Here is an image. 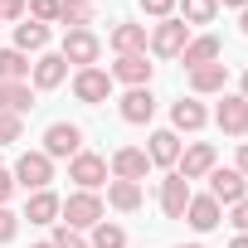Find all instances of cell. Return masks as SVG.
<instances>
[{
    "mask_svg": "<svg viewBox=\"0 0 248 248\" xmlns=\"http://www.w3.org/2000/svg\"><path fill=\"white\" fill-rule=\"evenodd\" d=\"M59 214H63L68 229H97L102 224V200H97V190H73Z\"/></svg>",
    "mask_w": 248,
    "mask_h": 248,
    "instance_id": "obj_1",
    "label": "cell"
},
{
    "mask_svg": "<svg viewBox=\"0 0 248 248\" xmlns=\"http://www.w3.org/2000/svg\"><path fill=\"white\" fill-rule=\"evenodd\" d=\"M10 175H15V185H25V190L34 195V190H49V180H54V161H49L44 151H25V156L15 161Z\"/></svg>",
    "mask_w": 248,
    "mask_h": 248,
    "instance_id": "obj_2",
    "label": "cell"
},
{
    "mask_svg": "<svg viewBox=\"0 0 248 248\" xmlns=\"http://www.w3.org/2000/svg\"><path fill=\"white\" fill-rule=\"evenodd\" d=\"M59 54H63L68 63H78V68H97L102 39H97L93 30H68V34H63V44H59Z\"/></svg>",
    "mask_w": 248,
    "mask_h": 248,
    "instance_id": "obj_3",
    "label": "cell"
},
{
    "mask_svg": "<svg viewBox=\"0 0 248 248\" xmlns=\"http://www.w3.org/2000/svg\"><path fill=\"white\" fill-rule=\"evenodd\" d=\"M190 44V25L185 20H161L151 30V54L156 59H180V49Z\"/></svg>",
    "mask_w": 248,
    "mask_h": 248,
    "instance_id": "obj_4",
    "label": "cell"
},
{
    "mask_svg": "<svg viewBox=\"0 0 248 248\" xmlns=\"http://www.w3.org/2000/svg\"><path fill=\"white\" fill-rule=\"evenodd\" d=\"M83 151V127H73V122H54V127L44 132V156L49 161H59V156H78Z\"/></svg>",
    "mask_w": 248,
    "mask_h": 248,
    "instance_id": "obj_5",
    "label": "cell"
},
{
    "mask_svg": "<svg viewBox=\"0 0 248 248\" xmlns=\"http://www.w3.org/2000/svg\"><path fill=\"white\" fill-rule=\"evenodd\" d=\"M73 97L88 102V107L107 102V97H112V73H102V68H78V73H73Z\"/></svg>",
    "mask_w": 248,
    "mask_h": 248,
    "instance_id": "obj_6",
    "label": "cell"
},
{
    "mask_svg": "<svg viewBox=\"0 0 248 248\" xmlns=\"http://www.w3.org/2000/svg\"><path fill=\"white\" fill-rule=\"evenodd\" d=\"M68 180H78V190H97V185H107V156H97V151H78V156L68 161Z\"/></svg>",
    "mask_w": 248,
    "mask_h": 248,
    "instance_id": "obj_7",
    "label": "cell"
},
{
    "mask_svg": "<svg viewBox=\"0 0 248 248\" xmlns=\"http://www.w3.org/2000/svg\"><path fill=\"white\" fill-rule=\"evenodd\" d=\"M214 122H219V132H224V137H243V132H248V97L224 93L219 107H214Z\"/></svg>",
    "mask_w": 248,
    "mask_h": 248,
    "instance_id": "obj_8",
    "label": "cell"
},
{
    "mask_svg": "<svg viewBox=\"0 0 248 248\" xmlns=\"http://www.w3.org/2000/svg\"><path fill=\"white\" fill-rule=\"evenodd\" d=\"M214 146L209 141H195V146H185L180 151V161H175V175H185V180H204L209 170H214Z\"/></svg>",
    "mask_w": 248,
    "mask_h": 248,
    "instance_id": "obj_9",
    "label": "cell"
},
{
    "mask_svg": "<svg viewBox=\"0 0 248 248\" xmlns=\"http://www.w3.org/2000/svg\"><path fill=\"white\" fill-rule=\"evenodd\" d=\"M151 68H156V63H146V54H117V63H112V83L151 88Z\"/></svg>",
    "mask_w": 248,
    "mask_h": 248,
    "instance_id": "obj_10",
    "label": "cell"
},
{
    "mask_svg": "<svg viewBox=\"0 0 248 248\" xmlns=\"http://www.w3.org/2000/svg\"><path fill=\"white\" fill-rule=\"evenodd\" d=\"M117 112H122V122H132V127H146V122L156 117V97H151V88H127V97L117 102Z\"/></svg>",
    "mask_w": 248,
    "mask_h": 248,
    "instance_id": "obj_11",
    "label": "cell"
},
{
    "mask_svg": "<svg viewBox=\"0 0 248 248\" xmlns=\"http://www.w3.org/2000/svg\"><path fill=\"white\" fill-rule=\"evenodd\" d=\"M146 170H151V161H146V151L141 146H122V151H112V180H146Z\"/></svg>",
    "mask_w": 248,
    "mask_h": 248,
    "instance_id": "obj_12",
    "label": "cell"
},
{
    "mask_svg": "<svg viewBox=\"0 0 248 248\" xmlns=\"http://www.w3.org/2000/svg\"><path fill=\"white\" fill-rule=\"evenodd\" d=\"M209 195L219 200V204H238V200H248V180L238 175V170H209Z\"/></svg>",
    "mask_w": 248,
    "mask_h": 248,
    "instance_id": "obj_13",
    "label": "cell"
},
{
    "mask_svg": "<svg viewBox=\"0 0 248 248\" xmlns=\"http://www.w3.org/2000/svg\"><path fill=\"white\" fill-rule=\"evenodd\" d=\"M219 214H224V204H219L214 195H190V204H185V224L200 229V233L219 229Z\"/></svg>",
    "mask_w": 248,
    "mask_h": 248,
    "instance_id": "obj_14",
    "label": "cell"
},
{
    "mask_svg": "<svg viewBox=\"0 0 248 248\" xmlns=\"http://www.w3.org/2000/svg\"><path fill=\"white\" fill-rule=\"evenodd\" d=\"M185 204H190V180L185 175H166L161 180V214L166 219H185Z\"/></svg>",
    "mask_w": 248,
    "mask_h": 248,
    "instance_id": "obj_15",
    "label": "cell"
},
{
    "mask_svg": "<svg viewBox=\"0 0 248 248\" xmlns=\"http://www.w3.org/2000/svg\"><path fill=\"white\" fill-rule=\"evenodd\" d=\"M219 54H224V44H219V34H195L185 49H180V59H185V68H204V63H219Z\"/></svg>",
    "mask_w": 248,
    "mask_h": 248,
    "instance_id": "obj_16",
    "label": "cell"
},
{
    "mask_svg": "<svg viewBox=\"0 0 248 248\" xmlns=\"http://www.w3.org/2000/svg\"><path fill=\"white\" fill-rule=\"evenodd\" d=\"M30 73H34V88L49 93V88H59V83L68 78V59H63V54H39Z\"/></svg>",
    "mask_w": 248,
    "mask_h": 248,
    "instance_id": "obj_17",
    "label": "cell"
},
{
    "mask_svg": "<svg viewBox=\"0 0 248 248\" xmlns=\"http://www.w3.org/2000/svg\"><path fill=\"white\" fill-rule=\"evenodd\" d=\"M209 122V112L195 102V97H180V102H170V132H200Z\"/></svg>",
    "mask_w": 248,
    "mask_h": 248,
    "instance_id": "obj_18",
    "label": "cell"
},
{
    "mask_svg": "<svg viewBox=\"0 0 248 248\" xmlns=\"http://www.w3.org/2000/svg\"><path fill=\"white\" fill-rule=\"evenodd\" d=\"M15 49H20V54H44V49H49V25H39V20L25 15V20L15 25Z\"/></svg>",
    "mask_w": 248,
    "mask_h": 248,
    "instance_id": "obj_19",
    "label": "cell"
},
{
    "mask_svg": "<svg viewBox=\"0 0 248 248\" xmlns=\"http://www.w3.org/2000/svg\"><path fill=\"white\" fill-rule=\"evenodd\" d=\"M146 161H151V166H175V161H180V137H175L170 127L151 132V146H146Z\"/></svg>",
    "mask_w": 248,
    "mask_h": 248,
    "instance_id": "obj_20",
    "label": "cell"
},
{
    "mask_svg": "<svg viewBox=\"0 0 248 248\" xmlns=\"http://www.w3.org/2000/svg\"><path fill=\"white\" fill-rule=\"evenodd\" d=\"M59 209H63V200H59L54 190H34L30 204H25V219H30V224H54Z\"/></svg>",
    "mask_w": 248,
    "mask_h": 248,
    "instance_id": "obj_21",
    "label": "cell"
},
{
    "mask_svg": "<svg viewBox=\"0 0 248 248\" xmlns=\"http://www.w3.org/2000/svg\"><path fill=\"white\" fill-rule=\"evenodd\" d=\"M224 83H229V68H224V63L190 68V93H224Z\"/></svg>",
    "mask_w": 248,
    "mask_h": 248,
    "instance_id": "obj_22",
    "label": "cell"
},
{
    "mask_svg": "<svg viewBox=\"0 0 248 248\" xmlns=\"http://www.w3.org/2000/svg\"><path fill=\"white\" fill-rule=\"evenodd\" d=\"M107 204L122 209V214H132L141 204V185L137 180H107Z\"/></svg>",
    "mask_w": 248,
    "mask_h": 248,
    "instance_id": "obj_23",
    "label": "cell"
},
{
    "mask_svg": "<svg viewBox=\"0 0 248 248\" xmlns=\"http://www.w3.org/2000/svg\"><path fill=\"white\" fill-rule=\"evenodd\" d=\"M34 107V93H30V83H0V112H15V117H25Z\"/></svg>",
    "mask_w": 248,
    "mask_h": 248,
    "instance_id": "obj_24",
    "label": "cell"
},
{
    "mask_svg": "<svg viewBox=\"0 0 248 248\" xmlns=\"http://www.w3.org/2000/svg\"><path fill=\"white\" fill-rule=\"evenodd\" d=\"M30 54H20V49H0V83H25L30 78Z\"/></svg>",
    "mask_w": 248,
    "mask_h": 248,
    "instance_id": "obj_25",
    "label": "cell"
},
{
    "mask_svg": "<svg viewBox=\"0 0 248 248\" xmlns=\"http://www.w3.org/2000/svg\"><path fill=\"white\" fill-rule=\"evenodd\" d=\"M112 49L117 54H146V25H117L112 30Z\"/></svg>",
    "mask_w": 248,
    "mask_h": 248,
    "instance_id": "obj_26",
    "label": "cell"
},
{
    "mask_svg": "<svg viewBox=\"0 0 248 248\" xmlns=\"http://www.w3.org/2000/svg\"><path fill=\"white\" fill-rule=\"evenodd\" d=\"M175 5H180L185 25H209L219 15V0H175Z\"/></svg>",
    "mask_w": 248,
    "mask_h": 248,
    "instance_id": "obj_27",
    "label": "cell"
},
{
    "mask_svg": "<svg viewBox=\"0 0 248 248\" xmlns=\"http://www.w3.org/2000/svg\"><path fill=\"white\" fill-rule=\"evenodd\" d=\"M59 20L73 25V30H88V20H93V0H59Z\"/></svg>",
    "mask_w": 248,
    "mask_h": 248,
    "instance_id": "obj_28",
    "label": "cell"
},
{
    "mask_svg": "<svg viewBox=\"0 0 248 248\" xmlns=\"http://www.w3.org/2000/svg\"><path fill=\"white\" fill-rule=\"evenodd\" d=\"M88 248H127V229H122V224H107V219H102V224L93 229V243H88Z\"/></svg>",
    "mask_w": 248,
    "mask_h": 248,
    "instance_id": "obj_29",
    "label": "cell"
},
{
    "mask_svg": "<svg viewBox=\"0 0 248 248\" xmlns=\"http://www.w3.org/2000/svg\"><path fill=\"white\" fill-rule=\"evenodd\" d=\"M20 132H25V122H20L15 112H0V146H10V141H20Z\"/></svg>",
    "mask_w": 248,
    "mask_h": 248,
    "instance_id": "obj_30",
    "label": "cell"
},
{
    "mask_svg": "<svg viewBox=\"0 0 248 248\" xmlns=\"http://www.w3.org/2000/svg\"><path fill=\"white\" fill-rule=\"evenodd\" d=\"M30 20L54 25V20H59V0H30Z\"/></svg>",
    "mask_w": 248,
    "mask_h": 248,
    "instance_id": "obj_31",
    "label": "cell"
},
{
    "mask_svg": "<svg viewBox=\"0 0 248 248\" xmlns=\"http://www.w3.org/2000/svg\"><path fill=\"white\" fill-rule=\"evenodd\" d=\"M54 248H88V238H83L78 229H68V224H59V229H54Z\"/></svg>",
    "mask_w": 248,
    "mask_h": 248,
    "instance_id": "obj_32",
    "label": "cell"
},
{
    "mask_svg": "<svg viewBox=\"0 0 248 248\" xmlns=\"http://www.w3.org/2000/svg\"><path fill=\"white\" fill-rule=\"evenodd\" d=\"M15 233H20V214H10L5 204H0V243H10Z\"/></svg>",
    "mask_w": 248,
    "mask_h": 248,
    "instance_id": "obj_33",
    "label": "cell"
},
{
    "mask_svg": "<svg viewBox=\"0 0 248 248\" xmlns=\"http://www.w3.org/2000/svg\"><path fill=\"white\" fill-rule=\"evenodd\" d=\"M141 10H146V15H156V20H170L175 0H141Z\"/></svg>",
    "mask_w": 248,
    "mask_h": 248,
    "instance_id": "obj_34",
    "label": "cell"
},
{
    "mask_svg": "<svg viewBox=\"0 0 248 248\" xmlns=\"http://www.w3.org/2000/svg\"><path fill=\"white\" fill-rule=\"evenodd\" d=\"M229 224H233L238 233H248V200H238V204H233V219H229Z\"/></svg>",
    "mask_w": 248,
    "mask_h": 248,
    "instance_id": "obj_35",
    "label": "cell"
},
{
    "mask_svg": "<svg viewBox=\"0 0 248 248\" xmlns=\"http://www.w3.org/2000/svg\"><path fill=\"white\" fill-rule=\"evenodd\" d=\"M0 10H5V20H20L30 10V0H0Z\"/></svg>",
    "mask_w": 248,
    "mask_h": 248,
    "instance_id": "obj_36",
    "label": "cell"
},
{
    "mask_svg": "<svg viewBox=\"0 0 248 248\" xmlns=\"http://www.w3.org/2000/svg\"><path fill=\"white\" fill-rule=\"evenodd\" d=\"M10 195H15V175L0 170V204H10Z\"/></svg>",
    "mask_w": 248,
    "mask_h": 248,
    "instance_id": "obj_37",
    "label": "cell"
},
{
    "mask_svg": "<svg viewBox=\"0 0 248 248\" xmlns=\"http://www.w3.org/2000/svg\"><path fill=\"white\" fill-rule=\"evenodd\" d=\"M233 170H238V175H243V180H248V141H243V146H238V161H233Z\"/></svg>",
    "mask_w": 248,
    "mask_h": 248,
    "instance_id": "obj_38",
    "label": "cell"
},
{
    "mask_svg": "<svg viewBox=\"0 0 248 248\" xmlns=\"http://www.w3.org/2000/svg\"><path fill=\"white\" fill-rule=\"evenodd\" d=\"M219 5H233V10H248V0H219Z\"/></svg>",
    "mask_w": 248,
    "mask_h": 248,
    "instance_id": "obj_39",
    "label": "cell"
},
{
    "mask_svg": "<svg viewBox=\"0 0 248 248\" xmlns=\"http://www.w3.org/2000/svg\"><path fill=\"white\" fill-rule=\"evenodd\" d=\"M229 248H248V233H238V238H233V243H229Z\"/></svg>",
    "mask_w": 248,
    "mask_h": 248,
    "instance_id": "obj_40",
    "label": "cell"
},
{
    "mask_svg": "<svg viewBox=\"0 0 248 248\" xmlns=\"http://www.w3.org/2000/svg\"><path fill=\"white\" fill-rule=\"evenodd\" d=\"M238 97H248V68H243V88H238Z\"/></svg>",
    "mask_w": 248,
    "mask_h": 248,
    "instance_id": "obj_41",
    "label": "cell"
},
{
    "mask_svg": "<svg viewBox=\"0 0 248 248\" xmlns=\"http://www.w3.org/2000/svg\"><path fill=\"white\" fill-rule=\"evenodd\" d=\"M238 30H243V34H248V10H243V20H238Z\"/></svg>",
    "mask_w": 248,
    "mask_h": 248,
    "instance_id": "obj_42",
    "label": "cell"
},
{
    "mask_svg": "<svg viewBox=\"0 0 248 248\" xmlns=\"http://www.w3.org/2000/svg\"><path fill=\"white\" fill-rule=\"evenodd\" d=\"M30 248H54V243H30Z\"/></svg>",
    "mask_w": 248,
    "mask_h": 248,
    "instance_id": "obj_43",
    "label": "cell"
},
{
    "mask_svg": "<svg viewBox=\"0 0 248 248\" xmlns=\"http://www.w3.org/2000/svg\"><path fill=\"white\" fill-rule=\"evenodd\" d=\"M180 248H200V243H180Z\"/></svg>",
    "mask_w": 248,
    "mask_h": 248,
    "instance_id": "obj_44",
    "label": "cell"
},
{
    "mask_svg": "<svg viewBox=\"0 0 248 248\" xmlns=\"http://www.w3.org/2000/svg\"><path fill=\"white\" fill-rule=\"evenodd\" d=\"M0 25H5V10H0Z\"/></svg>",
    "mask_w": 248,
    "mask_h": 248,
    "instance_id": "obj_45",
    "label": "cell"
}]
</instances>
